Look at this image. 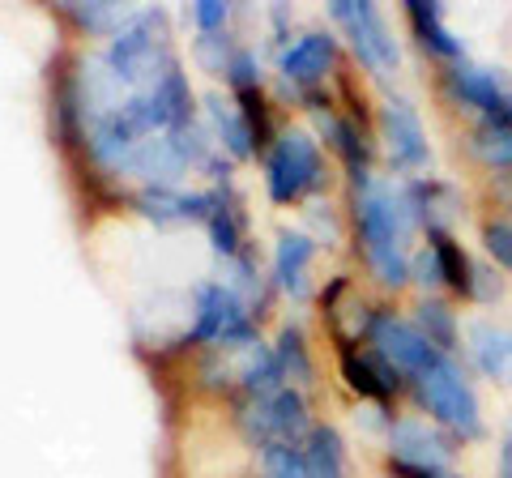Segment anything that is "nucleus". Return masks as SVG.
<instances>
[{
    "label": "nucleus",
    "mask_w": 512,
    "mask_h": 478,
    "mask_svg": "<svg viewBox=\"0 0 512 478\" xmlns=\"http://www.w3.org/2000/svg\"><path fill=\"white\" fill-rule=\"evenodd\" d=\"M355 218L363 235L367 265L384 286H402L410 278V257H406V231L414 227L406 188L389 184H367L355 188Z\"/></svg>",
    "instance_id": "f257e3e1"
},
{
    "label": "nucleus",
    "mask_w": 512,
    "mask_h": 478,
    "mask_svg": "<svg viewBox=\"0 0 512 478\" xmlns=\"http://www.w3.org/2000/svg\"><path fill=\"white\" fill-rule=\"evenodd\" d=\"M158 13H141L133 26H124L116 39L107 47V65L116 73V82L128 86L133 94H146L154 90L163 77L175 69V56L167 39L158 35Z\"/></svg>",
    "instance_id": "f03ea898"
},
{
    "label": "nucleus",
    "mask_w": 512,
    "mask_h": 478,
    "mask_svg": "<svg viewBox=\"0 0 512 478\" xmlns=\"http://www.w3.org/2000/svg\"><path fill=\"white\" fill-rule=\"evenodd\" d=\"M419 402L427 406V414L444 427H453L461 440L483 436V414H478V397L470 389V380L461 376V368H453L448 359H436L431 368L419 376Z\"/></svg>",
    "instance_id": "7ed1b4c3"
},
{
    "label": "nucleus",
    "mask_w": 512,
    "mask_h": 478,
    "mask_svg": "<svg viewBox=\"0 0 512 478\" xmlns=\"http://www.w3.org/2000/svg\"><path fill=\"white\" fill-rule=\"evenodd\" d=\"M265 184H269V197L278 205H291L299 201L308 188L320 184V150L308 133H282L274 141V150L265 158Z\"/></svg>",
    "instance_id": "20e7f679"
},
{
    "label": "nucleus",
    "mask_w": 512,
    "mask_h": 478,
    "mask_svg": "<svg viewBox=\"0 0 512 478\" xmlns=\"http://www.w3.org/2000/svg\"><path fill=\"white\" fill-rule=\"evenodd\" d=\"M329 18L350 35V47H355L363 69H372L376 77L397 69V43H393L376 5H367V0H333Z\"/></svg>",
    "instance_id": "39448f33"
},
{
    "label": "nucleus",
    "mask_w": 512,
    "mask_h": 478,
    "mask_svg": "<svg viewBox=\"0 0 512 478\" xmlns=\"http://www.w3.org/2000/svg\"><path fill=\"white\" fill-rule=\"evenodd\" d=\"M239 419H244L248 436L261 440L265 449L269 444H295L299 449L303 432H308V406H303V397L291 385H282L278 393H265V397H248L239 406Z\"/></svg>",
    "instance_id": "423d86ee"
},
{
    "label": "nucleus",
    "mask_w": 512,
    "mask_h": 478,
    "mask_svg": "<svg viewBox=\"0 0 512 478\" xmlns=\"http://www.w3.org/2000/svg\"><path fill=\"white\" fill-rule=\"evenodd\" d=\"M367 338H372L380 359H389L397 372H410V376H423L431 363L444 359L419 329L406 325V321H397L393 312H376L372 321H367Z\"/></svg>",
    "instance_id": "0eeeda50"
},
{
    "label": "nucleus",
    "mask_w": 512,
    "mask_h": 478,
    "mask_svg": "<svg viewBox=\"0 0 512 478\" xmlns=\"http://www.w3.org/2000/svg\"><path fill=\"white\" fill-rule=\"evenodd\" d=\"M380 129L384 141H389V158L393 167L402 171H419L431 163V146H427V133H423V120L406 99H389L380 107Z\"/></svg>",
    "instance_id": "6e6552de"
},
{
    "label": "nucleus",
    "mask_w": 512,
    "mask_h": 478,
    "mask_svg": "<svg viewBox=\"0 0 512 478\" xmlns=\"http://www.w3.org/2000/svg\"><path fill=\"white\" fill-rule=\"evenodd\" d=\"M389 449L397 470H448L453 444H448L436 427H427L423 419H402L389 427Z\"/></svg>",
    "instance_id": "1a4fd4ad"
},
{
    "label": "nucleus",
    "mask_w": 512,
    "mask_h": 478,
    "mask_svg": "<svg viewBox=\"0 0 512 478\" xmlns=\"http://www.w3.org/2000/svg\"><path fill=\"white\" fill-rule=\"evenodd\" d=\"M444 86L448 94H453L457 103H466V107H478L487 120H504V111L512 99H504V86H500V77H495L491 69H474V65H453L444 77Z\"/></svg>",
    "instance_id": "9d476101"
},
{
    "label": "nucleus",
    "mask_w": 512,
    "mask_h": 478,
    "mask_svg": "<svg viewBox=\"0 0 512 478\" xmlns=\"http://www.w3.org/2000/svg\"><path fill=\"white\" fill-rule=\"evenodd\" d=\"M342 376L359 397H372V402H389V397L397 393V385H402V372H397L389 359H380L376 350L372 355L342 350Z\"/></svg>",
    "instance_id": "9b49d317"
},
{
    "label": "nucleus",
    "mask_w": 512,
    "mask_h": 478,
    "mask_svg": "<svg viewBox=\"0 0 512 478\" xmlns=\"http://www.w3.org/2000/svg\"><path fill=\"white\" fill-rule=\"evenodd\" d=\"M137 210L154 222H180V218H210L214 193H180V188H146L137 197Z\"/></svg>",
    "instance_id": "f8f14e48"
},
{
    "label": "nucleus",
    "mask_w": 512,
    "mask_h": 478,
    "mask_svg": "<svg viewBox=\"0 0 512 478\" xmlns=\"http://www.w3.org/2000/svg\"><path fill=\"white\" fill-rule=\"evenodd\" d=\"M312 252H316V244L303 231H286L278 239L274 274H278V286L291 299H308V265H312Z\"/></svg>",
    "instance_id": "ddd939ff"
},
{
    "label": "nucleus",
    "mask_w": 512,
    "mask_h": 478,
    "mask_svg": "<svg viewBox=\"0 0 512 478\" xmlns=\"http://www.w3.org/2000/svg\"><path fill=\"white\" fill-rule=\"evenodd\" d=\"M329 65H333V35H325V30H312V35L295 39L282 52V73L291 82H320Z\"/></svg>",
    "instance_id": "4468645a"
},
{
    "label": "nucleus",
    "mask_w": 512,
    "mask_h": 478,
    "mask_svg": "<svg viewBox=\"0 0 512 478\" xmlns=\"http://www.w3.org/2000/svg\"><path fill=\"white\" fill-rule=\"evenodd\" d=\"M470 350H474V363L487 376H495V380L512 376V333L495 329L491 321H478V325H470Z\"/></svg>",
    "instance_id": "2eb2a0df"
},
{
    "label": "nucleus",
    "mask_w": 512,
    "mask_h": 478,
    "mask_svg": "<svg viewBox=\"0 0 512 478\" xmlns=\"http://www.w3.org/2000/svg\"><path fill=\"white\" fill-rule=\"evenodd\" d=\"M410 26H414V35L423 39V47H431L436 56L444 60H457L461 56V43L453 39V30L444 26V13L440 5H431V0H410Z\"/></svg>",
    "instance_id": "dca6fc26"
},
{
    "label": "nucleus",
    "mask_w": 512,
    "mask_h": 478,
    "mask_svg": "<svg viewBox=\"0 0 512 478\" xmlns=\"http://www.w3.org/2000/svg\"><path fill=\"white\" fill-rule=\"evenodd\" d=\"M303 461H308V478H346L342 436L333 432V427H312V432H308V449H303Z\"/></svg>",
    "instance_id": "f3484780"
},
{
    "label": "nucleus",
    "mask_w": 512,
    "mask_h": 478,
    "mask_svg": "<svg viewBox=\"0 0 512 478\" xmlns=\"http://www.w3.org/2000/svg\"><path fill=\"white\" fill-rule=\"evenodd\" d=\"M431 252H436V261H440V278L453 286L457 295H474V265L466 252H461L457 239L448 231H436L431 235Z\"/></svg>",
    "instance_id": "a211bd4d"
},
{
    "label": "nucleus",
    "mask_w": 512,
    "mask_h": 478,
    "mask_svg": "<svg viewBox=\"0 0 512 478\" xmlns=\"http://www.w3.org/2000/svg\"><path fill=\"white\" fill-rule=\"evenodd\" d=\"M64 9H69L86 30H103V35H120L124 26H133L141 18V9H133V5H111V0H90V5H77V0H69Z\"/></svg>",
    "instance_id": "6ab92c4d"
},
{
    "label": "nucleus",
    "mask_w": 512,
    "mask_h": 478,
    "mask_svg": "<svg viewBox=\"0 0 512 478\" xmlns=\"http://www.w3.org/2000/svg\"><path fill=\"white\" fill-rule=\"evenodd\" d=\"M205 107H210V120H214V129H218V137H222V146H227L235 158H248V154L256 150V137H252V129L244 124V116H239V107L222 103L218 94H210V99H205Z\"/></svg>",
    "instance_id": "aec40b11"
},
{
    "label": "nucleus",
    "mask_w": 512,
    "mask_h": 478,
    "mask_svg": "<svg viewBox=\"0 0 512 478\" xmlns=\"http://www.w3.org/2000/svg\"><path fill=\"white\" fill-rule=\"evenodd\" d=\"M474 154L487 167H512V124L508 120H487L474 129Z\"/></svg>",
    "instance_id": "412c9836"
},
{
    "label": "nucleus",
    "mask_w": 512,
    "mask_h": 478,
    "mask_svg": "<svg viewBox=\"0 0 512 478\" xmlns=\"http://www.w3.org/2000/svg\"><path fill=\"white\" fill-rule=\"evenodd\" d=\"M210 239L214 248L222 252V257H239V214H235V201L227 197V188L222 193H214V210H210Z\"/></svg>",
    "instance_id": "4be33fe9"
},
{
    "label": "nucleus",
    "mask_w": 512,
    "mask_h": 478,
    "mask_svg": "<svg viewBox=\"0 0 512 478\" xmlns=\"http://www.w3.org/2000/svg\"><path fill=\"white\" fill-rule=\"evenodd\" d=\"M414 329H419L423 338L440 350V355L457 346V321H453V312H448L444 304H436V299H423V304H419V325H414Z\"/></svg>",
    "instance_id": "5701e85b"
},
{
    "label": "nucleus",
    "mask_w": 512,
    "mask_h": 478,
    "mask_svg": "<svg viewBox=\"0 0 512 478\" xmlns=\"http://www.w3.org/2000/svg\"><path fill=\"white\" fill-rule=\"evenodd\" d=\"M278 363H282V372L286 380H299V385H308L312 380V359H308V346H303V333L295 325H286L282 329V338H278Z\"/></svg>",
    "instance_id": "b1692460"
},
{
    "label": "nucleus",
    "mask_w": 512,
    "mask_h": 478,
    "mask_svg": "<svg viewBox=\"0 0 512 478\" xmlns=\"http://www.w3.org/2000/svg\"><path fill=\"white\" fill-rule=\"evenodd\" d=\"M227 269H231V278L222 282V286H227L231 295L244 299V308L261 304V274H256V265H252L248 257H231V261H227Z\"/></svg>",
    "instance_id": "393cba45"
},
{
    "label": "nucleus",
    "mask_w": 512,
    "mask_h": 478,
    "mask_svg": "<svg viewBox=\"0 0 512 478\" xmlns=\"http://www.w3.org/2000/svg\"><path fill=\"white\" fill-rule=\"evenodd\" d=\"M265 474L269 478H308V461L295 444H269L265 449Z\"/></svg>",
    "instance_id": "a878e982"
},
{
    "label": "nucleus",
    "mask_w": 512,
    "mask_h": 478,
    "mask_svg": "<svg viewBox=\"0 0 512 478\" xmlns=\"http://www.w3.org/2000/svg\"><path fill=\"white\" fill-rule=\"evenodd\" d=\"M235 99H239V116H244V124L256 137V146H265V141H269V111H265L261 90H239Z\"/></svg>",
    "instance_id": "bb28decb"
},
{
    "label": "nucleus",
    "mask_w": 512,
    "mask_h": 478,
    "mask_svg": "<svg viewBox=\"0 0 512 478\" xmlns=\"http://www.w3.org/2000/svg\"><path fill=\"white\" fill-rule=\"evenodd\" d=\"M227 82L239 90H261V65H256V56L244 52V47H235V56L227 60Z\"/></svg>",
    "instance_id": "cd10ccee"
},
{
    "label": "nucleus",
    "mask_w": 512,
    "mask_h": 478,
    "mask_svg": "<svg viewBox=\"0 0 512 478\" xmlns=\"http://www.w3.org/2000/svg\"><path fill=\"white\" fill-rule=\"evenodd\" d=\"M483 244L495 257V265L512 269V222H487V227H483Z\"/></svg>",
    "instance_id": "c85d7f7f"
},
{
    "label": "nucleus",
    "mask_w": 512,
    "mask_h": 478,
    "mask_svg": "<svg viewBox=\"0 0 512 478\" xmlns=\"http://www.w3.org/2000/svg\"><path fill=\"white\" fill-rule=\"evenodd\" d=\"M227 18H231V5H222V0H197L192 5V22L201 26V35H222Z\"/></svg>",
    "instance_id": "c756f323"
},
{
    "label": "nucleus",
    "mask_w": 512,
    "mask_h": 478,
    "mask_svg": "<svg viewBox=\"0 0 512 478\" xmlns=\"http://www.w3.org/2000/svg\"><path fill=\"white\" fill-rule=\"evenodd\" d=\"M410 269H414V278H419L423 286L444 282V278H440V261H436V252H431V248H427V252H419V257L410 261Z\"/></svg>",
    "instance_id": "7c9ffc66"
},
{
    "label": "nucleus",
    "mask_w": 512,
    "mask_h": 478,
    "mask_svg": "<svg viewBox=\"0 0 512 478\" xmlns=\"http://www.w3.org/2000/svg\"><path fill=\"white\" fill-rule=\"evenodd\" d=\"M402 478H457L453 470H397Z\"/></svg>",
    "instance_id": "2f4dec72"
},
{
    "label": "nucleus",
    "mask_w": 512,
    "mask_h": 478,
    "mask_svg": "<svg viewBox=\"0 0 512 478\" xmlns=\"http://www.w3.org/2000/svg\"><path fill=\"white\" fill-rule=\"evenodd\" d=\"M504 474H508V478H512V440H508V444H504Z\"/></svg>",
    "instance_id": "473e14b6"
},
{
    "label": "nucleus",
    "mask_w": 512,
    "mask_h": 478,
    "mask_svg": "<svg viewBox=\"0 0 512 478\" xmlns=\"http://www.w3.org/2000/svg\"><path fill=\"white\" fill-rule=\"evenodd\" d=\"M504 120H508V124H512V103H508V111H504Z\"/></svg>",
    "instance_id": "72a5a7b5"
}]
</instances>
